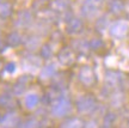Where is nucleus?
<instances>
[{"label":"nucleus","instance_id":"obj_1","mask_svg":"<svg viewBox=\"0 0 129 128\" xmlns=\"http://www.w3.org/2000/svg\"><path fill=\"white\" fill-rule=\"evenodd\" d=\"M71 108H72L71 102L67 98L61 97L59 99H56L54 104L51 105V114L55 117H63L71 111Z\"/></svg>","mask_w":129,"mask_h":128},{"label":"nucleus","instance_id":"obj_2","mask_svg":"<svg viewBox=\"0 0 129 128\" xmlns=\"http://www.w3.org/2000/svg\"><path fill=\"white\" fill-rule=\"evenodd\" d=\"M75 105H77V109L83 114L91 113L96 108V99L91 95H85V96L79 97L75 102Z\"/></svg>","mask_w":129,"mask_h":128},{"label":"nucleus","instance_id":"obj_3","mask_svg":"<svg viewBox=\"0 0 129 128\" xmlns=\"http://www.w3.org/2000/svg\"><path fill=\"white\" fill-rule=\"evenodd\" d=\"M19 124H20V119L14 113H9L0 120V126L3 128H18Z\"/></svg>","mask_w":129,"mask_h":128},{"label":"nucleus","instance_id":"obj_4","mask_svg":"<svg viewBox=\"0 0 129 128\" xmlns=\"http://www.w3.org/2000/svg\"><path fill=\"white\" fill-rule=\"evenodd\" d=\"M79 80L86 86L92 85L93 83L96 82V77H94L93 71L90 67H83L79 72Z\"/></svg>","mask_w":129,"mask_h":128},{"label":"nucleus","instance_id":"obj_5","mask_svg":"<svg viewBox=\"0 0 129 128\" xmlns=\"http://www.w3.org/2000/svg\"><path fill=\"white\" fill-rule=\"evenodd\" d=\"M38 102H40V97L37 96L36 93H30V95H28V96L25 97L24 104H25V107L28 109H34V108L37 107Z\"/></svg>","mask_w":129,"mask_h":128},{"label":"nucleus","instance_id":"obj_6","mask_svg":"<svg viewBox=\"0 0 129 128\" xmlns=\"http://www.w3.org/2000/svg\"><path fill=\"white\" fill-rule=\"evenodd\" d=\"M0 105L3 107V108H13L14 107V99L13 97L9 95V93H4V95H1L0 96Z\"/></svg>","mask_w":129,"mask_h":128},{"label":"nucleus","instance_id":"obj_7","mask_svg":"<svg viewBox=\"0 0 129 128\" xmlns=\"http://www.w3.org/2000/svg\"><path fill=\"white\" fill-rule=\"evenodd\" d=\"M115 120H116L115 114H112V113L106 114L105 117H104V121H103L102 128H114V122H115Z\"/></svg>","mask_w":129,"mask_h":128},{"label":"nucleus","instance_id":"obj_8","mask_svg":"<svg viewBox=\"0 0 129 128\" xmlns=\"http://www.w3.org/2000/svg\"><path fill=\"white\" fill-rule=\"evenodd\" d=\"M81 127H83V122H81V120L79 119H71L62 126V128H81Z\"/></svg>","mask_w":129,"mask_h":128},{"label":"nucleus","instance_id":"obj_9","mask_svg":"<svg viewBox=\"0 0 129 128\" xmlns=\"http://www.w3.org/2000/svg\"><path fill=\"white\" fill-rule=\"evenodd\" d=\"M18 128H36V122L34 121V120H28V121H25V122H20Z\"/></svg>","mask_w":129,"mask_h":128},{"label":"nucleus","instance_id":"obj_10","mask_svg":"<svg viewBox=\"0 0 129 128\" xmlns=\"http://www.w3.org/2000/svg\"><path fill=\"white\" fill-rule=\"evenodd\" d=\"M6 71H7V72H11V73H12V72H14V65L13 64H9V65H7V68H6Z\"/></svg>","mask_w":129,"mask_h":128},{"label":"nucleus","instance_id":"obj_11","mask_svg":"<svg viewBox=\"0 0 129 128\" xmlns=\"http://www.w3.org/2000/svg\"><path fill=\"white\" fill-rule=\"evenodd\" d=\"M0 120H1V116H0Z\"/></svg>","mask_w":129,"mask_h":128}]
</instances>
